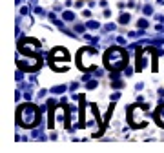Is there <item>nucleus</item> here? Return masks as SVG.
<instances>
[{
  "label": "nucleus",
  "mask_w": 164,
  "mask_h": 153,
  "mask_svg": "<svg viewBox=\"0 0 164 153\" xmlns=\"http://www.w3.org/2000/svg\"><path fill=\"white\" fill-rule=\"evenodd\" d=\"M108 64L111 67H120L124 66V53L120 49H111L108 53Z\"/></svg>",
  "instance_id": "nucleus-2"
},
{
  "label": "nucleus",
  "mask_w": 164,
  "mask_h": 153,
  "mask_svg": "<svg viewBox=\"0 0 164 153\" xmlns=\"http://www.w3.org/2000/svg\"><path fill=\"white\" fill-rule=\"evenodd\" d=\"M131 119H133V124H144V111H142L140 108H135L133 113H131Z\"/></svg>",
  "instance_id": "nucleus-3"
},
{
  "label": "nucleus",
  "mask_w": 164,
  "mask_h": 153,
  "mask_svg": "<svg viewBox=\"0 0 164 153\" xmlns=\"http://www.w3.org/2000/svg\"><path fill=\"white\" fill-rule=\"evenodd\" d=\"M157 120H159V124L164 126V106L159 108V111H157Z\"/></svg>",
  "instance_id": "nucleus-4"
},
{
  "label": "nucleus",
  "mask_w": 164,
  "mask_h": 153,
  "mask_svg": "<svg viewBox=\"0 0 164 153\" xmlns=\"http://www.w3.org/2000/svg\"><path fill=\"white\" fill-rule=\"evenodd\" d=\"M17 119L24 126H33L37 122V109L33 106H22L18 111V115H17Z\"/></svg>",
  "instance_id": "nucleus-1"
}]
</instances>
